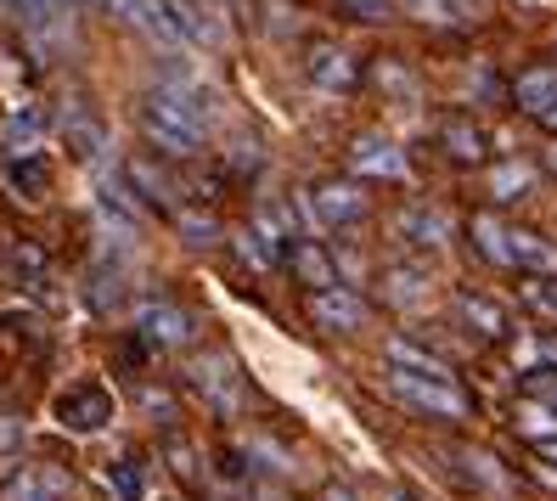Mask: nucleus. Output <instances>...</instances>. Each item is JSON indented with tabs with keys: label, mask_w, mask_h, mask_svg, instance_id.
<instances>
[{
	"label": "nucleus",
	"mask_w": 557,
	"mask_h": 501,
	"mask_svg": "<svg viewBox=\"0 0 557 501\" xmlns=\"http://www.w3.org/2000/svg\"><path fill=\"white\" fill-rule=\"evenodd\" d=\"M507 237H512V265H523V271H535V277L557 271V248L541 231H507Z\"/></svg>",
	"instance_id": "23"
},
{
	"label": "nucleus",
	"mask_w": 557,
	"mask_h": 501,
	"mask_svg": "<svg viewBox=\"0 0 557 501\" xmlns=\"http://www.w3.org/2000/svg\"><path fill=\"white\" fill-rule=\"evenodd\" d=\"M400 7L422 23H456L462 17V0H400Z\"/></svg>",
	"instance_id": "31"
},
{
	"label": "nucleus",
	"mask_w": 557,
	"mask_h": 501,
	"mask_svg": "<svg viewBox=\"0 0 557 501\" xmlns=\"http://www.w3.org/2000/svg\"><path fill=\"white\" fill-rule=\"evenodd\" d=\"M512 102L530 113V119H546L557 108V62H541V69H523L512 80Z\"/></svg>",
	"instance_id": "16"
},
{
	"label": "nucleus",
	"mask_w": 557,
	"mask_h": 501,
	"mask_svg": "<svg viewBox=\"0 0 557 501\" xmlns=\"http://www.w3.org/2000/svg\"><path fill=\"white\" fill-rule=\"evenodd\" d=\"M136 119H141L152 147H163L170 158H191V152H203V142H209L214 90L203 80H191V85H152L136 102Z\"/></svg>",
	"instance_id": "1"
},
{
	"label": "nucleus",
	"mask_w": 557,
	"mask_h": 501,
	"mask_svg": "<svg viewBox=\"0 0 557 501\" xmlns=\"http://www.w3.org/2000/svg\"><path fill=\"white\" fill-rule=\"evenodd\" d=\"M62 142H69L79 158H102L108 152V124L96 113H85L79 96H69V108H62Z\"/></svg>",
	"instance_id": "13"
},
{
	"label": "nucleus",
	"mask_w": 557,
	"mask_h": 501,
	"mask_svg": "<svg viewBox=\"0 0 557 501\" xmlns=\"http://www.w3.org/2000/svg\"><path fill=\"white\" fill-rule=\"evenodd\" d=\"M163 12H170V23L181 28L186 46H214L225 35V23H220V12L209 7V0H163Z\"/></svg>",
	"instance_id": "12"
},
{
	"label": "nucleus",
	"mask_w": 557,
	"mask_h": 501,
	"mask_svg": "<svg viewBox=\"0 0 557 501\" xmlns=\"http://www.w3.org/2000/svg\"><path fill=\"white\" fill-rule=\"evenodd\" d=\"M163 456H170V474H175V479H186V485H198V479H203L198 451H191L186 433H163Z\"/></svg>",
	"instance_id": "27"
},
{
	"label": "nucleus",
	"mask_w": 557,
	"mask_h": 501,
	"mask_svg": "<svg viewBox=\"0 0 557 501\" xmlns=\"http://www.w3.org/2000/svg\"><path fill=\"white\" fill-rule=\"evenodd\" d=\"M175 225H181V237H186L191 248H209V243L220 237V225H214L209 215H198V209H175Z\"/></svg>",
	"instance_id": "30"
},
{
	"label": "nucleus",
	"mask_w": 557,
	"mask_h": 501,
	"mask_svg": "<svg viewBox=\"0 0 557 501\" xmlns=\"http://www.w3.org/2000/svg\"><path fill=\"white\" fill-rule=\"evenodd\" d=\"M372 209V197L360 192L355 181H321L310 186V220L315 225H355V220H367Z\"/></svg>",
	"instance_id": "6"
},
{
	"label": "nucleus",
	"mask_w": 557,
	"mask_h": 501,
	"mask_svg": "<svg viewBox=\"0 0 557 501\" xmlns=\"http://www.w3.org/2000/svg\"><path fill=\"white\" fill-rule=\"evenodd\" d=\"M0 7L28 28H57V23H69V12L79 7V0H0Z\"/></svg>",
	"instance_id": "22"
},
{
	"label": "nucleus",
	"mask_w": 557,
	"mask_h": 501,
	"mask_svg": "<svg viewBox=\"0 0 557 501\" xmlns=\"http://www.w3.org/2000/svg\"><path fill=\"white\" fill-rule=\"evenodd\" d=\"M541 124H546V130H557V108H552V113H546V119H541Z\"/></svg>",
	"instance_id": "42"
},
{
	"label": "nucleus",
	"mask_w": 557,
	"mask_h": 501,
	"mask_svg": "<svg viewBox=\"0 0 557 501\" xmlns=\"http://www.w3.org/2000/svg\"><path fill=\"white\" fill-rule=\"evenodd\" d=\"M440 147H445V158H456V163H479L484 158V130L473 124V119H445L440 124Z\"/></svg>",
	"instance_id": "20"
},
{
	"label": "nucleus",
	"mask_w": 557,
	"mask_h": 501,
	"mask_svg": "<svg viewBox=\"0 0 557 501\" xmlns=\"http://www.w3.org/2000/svg\"><path fill=\"white\" fill-rule=\"evenodd\" d=\"M141 406L147 412H158V417H170L175 406H170V394H163V389H141Z\"/></svg>",
	"instance_id": "39"
},
{
	"label": "nucleus",
	"mask_w": 557,
	"mask_h": 501,
	"mask_svg": "<svg viewBox=\"0 0 557 501\" xmlns=\"http://www.w3.org/2000/svg\"><path fill=\"white\" fill-rule=\"evenodd\" d=\"M462 467H468V479H479L484 490H502V485H507V474L496 467V456H484V451H468Z\"/></svg>",
	"instance_id": "32"
},
{
	"label": "nucleus",
	"mask_w": 557,
	"mask_h": 501,
	"mask_svg": "<svg viewBox=\"0 0 557 501\" xmlns=\"http://www.w3.org/2000/svg\"><path fill=\"white\" fill-rule=\"evenodd\" d=\"M518 433H530V440L552 445L557 440V412L541 406V400H523V406H518Z\"/></svg>",
	"instance_id": "28"
},
{
	"label": "nucleus",
	"mask_w": 557,
	"mask_h": 501,
	"mask_svg": "<svg viewBox=\"0 0 557 501\" xmlns=\"http://www.w3.org/2000/svg\"><path fill=\"white\" fill-rule=\"evenodd\" d=\"M46 136H51L46 108H17L7 124H0V152H7V163H28V158L46 152Z\"/></svg>",
	"instance_id": "7"
},
{
	"label": "nucleus",
	"mask_w": 557,
	"mask_h": 501,
	"mask_svg": "<svg viewBox=\"0 0 557 501\" xmlns=\"http://www.w3.org/2000/svg\"><path fill=\"white\" fill-rule=\"evenodd\" d=\"M186 383L198 389L214 412H237V400H243V372H237V361L225 355V350H203V355H191Z\"/></svg>",
	"instance_id": "5"
},
{
	"label": "nucleus",
	"mask_w": 557,
	"mask_h": 501,
	"mask_svg": "<svg viewBox=\"0 0 557 501\" xmlns=\"http://www.w3.org/2000/svg\"><path fill=\"white\" fill-rule=\"evenodd\" d=\"M90 209H96V225H102V237L119 243V248H136L141 243V209H136V192H124L119 181H96L90 186Z\"/></svg>",
	"instance_id": "4"
},
{
	"label": "nucleus",
	"mask_w": 557,
	"mask_h": 501,
	"mask_svg": "<svg viewBox=\"0 0 557 501\" xmlns=\"http://www.w3.org/2000/svg\"><path fill=\"white\" fill-rule=\"evenodd\" d=\"M383 355H388V372H411V378H445V383H450V366H445L434 350L411 344V339H388V344H383Z\"/></svg>",
	"instance_id": "18"
},
{
	"label": "nucleus",
	"mask_w": 557,
	"mask_h": 501,
	"mask_svg": "<svg viewBox=\"0 0 557 501\" xmlns=\"http://www.w3.org/2000/svg\"><path fill=\"white\" fill-rule=\"evenodd\" d=\"M287 271L299 277V282H305L310 293H326V288H338V259L326 254L321 243H310V237L287 248Z\"/></svg>",
	"instance_id": "15"
},
{
	"label": "nucleus",
	"mask_w": 557,
	"mask_h": 501,
	"mask_svg": "<svg viewBox=\"0 0 557 501\" xmlns=\"http://www.w3.org/2000/svg\"><path fill=\"white\" fill-rule=\"evenodd\" d=\"M523 400H541V406L557 412V372H552V366H535V372L523 378Z\"/></svg>",
	"instance_id": "33"
},
{
	"label": "nucleus",
	"mask_w": 557,
	"mask_h": 501,
	"mask_svg": "<svg viewBox=\"0 0 557 501\" xmlns=\"http://www.w3.org/2000/svg\"><path fill=\"white\" fill-rule=\"evenodd\" d=\"M326 501H349V496H344V490H333V496H326Z\"/></svg>",
	"instance_id": "44"
},
{
	"label": "nucleus",
	"mask_w": 557,
	"mask_h": 501,
	"mask_svg": "<svg viewBox=\"0 0 557 501\" xmlns=\"http://www.w3.org/2000/svg\"><path fill=\"white\" fill-rule=\"evenodd\" d=\"M12 181L23 186V197H35L46 181H51V170H46V158H28V163H12Z\"/></svg>",
	"instance_id": "34"
},
{
	"label": "nucleus",
	"mask_w": 557,
	"mask_h": 501,
	"mask_svg": "<svg viewBox=\"0 0 557 501\" xmlns=\"http://www.w3.org/2000/svg\"><path fill=\"white\" fill-rule=\"evenodd\" d=\"M546 462H557V440H552V445H546Z\"/></svg>",
	"instance_id": "43"
},
{
	"label": "nucleus",
	"mask_w": 557,
	"mask_h": 501,
	"mask_svg": "<svg viewBox=\"0 0 557 501\" xmlns=\"http://www.w3.org/2000/svg\"><path fill=\"white\" fill-rule=\"evenodd\" d=\"M541 361H552V366H557V339H541Z\"/></svg>",
	"instance_id": "40"
},
{
	"label": "nucleus",
	"mask_w": 557,
	"mask_h": 501,
	"mask_svg": "<svg viewBox=\"0 0 557 501\" xmlns=\"http://www.w3.org/2000/svg\"><path fill=\"white\" fill-rule=\"evenodd\" d=\"M17 271H23V282H28V288H40V282H46V254L23 243V248H17Z\"/></svg>",
	"instance_id": "36"
},
{
	"label": "nucleus",
	"mask_w": 557,
	"mask_h": 501,
	"mask_svg": "<svg viewBox=\"0 0 557 501\" xmlns=\"http://www.w3.org/2000/svg\"><path fill=\"white\" fill-rule=\"evenodd\" d=\"M349 17H367V23H383L388 12H395V0H344Z\"/></svg>",
	"instance_id": "38"
},
{
	"label": "nucleus",
	"mask_w": 557,
	"mask_h": 501,
	"mask_svg": "<svg viewBox=\"0 0 557 501\" xmlns=\"http://www.w3.org/2000/svg\"><path fill=\"white\" fill-rule=\"evenodd\" d=\"M124 277H129V248L102 243V254H96L90 277H85V298H90V310H113L119 298H124Z\"/></svg>",
	"instance_id": "8"
},
{
	"label": "nucleus",
	"mask_w": 557,
	"mask_h": 501,
	"mask_svg": "<svg viewBox=\"0 0 557 501\" xmlns=\"http://www.w3.org/2000/svg\"><path fill=\"white\" fill-rule=\"evenodd\" d=\"M372 80H377L388 96H400V102H411V96H417V80H411V69H400L395 57H383L377 69H372Z\"/></svg>",
	"instance_id": "29"
},
{
	"label": "nucleus",
	"mask_w": 557,
	"mask_h": 501,
	"mask_svg": "<svg viewBox=\"0 0 557 501\" xmlns=\"http://www.w3.org/2000/svg\"><path fill=\"white\" fill-rule=\"evenodd\" d=\"M17 440V423H0V445H12Z\"/></svg>",
	"instance_id": "41"
},
{
	"label": "nucleus",
	"mask_w": 557,
	"mask_h": 501,
	"mask_svg": "<svg viewBox=\"0 0 557 501\" xmlns=\"http://www.w3.org/2000/svg\"><path fill=\"white\" fill-rule=\"evenodd\" d=\"M383 298L388 305H422V298H429V271H422V265H388Z\"/></svg>",
	"instance_id": "21"
},
{
	"label": "nucleus",
	"mask_w": 557,
	"mask_h": 501,
	"mask_svg": "<svg viewBox=\"0 0 557 501\" xmlns=\"http://www.w3.org/2000/svg\"><path fill=\"white\" fill-rule=\"evenodd\" d=\"M124 175H129V186H136V192H141V204H152V209H163V215H170V209H175V197H170L175 186H170V181H163V175L152 170V163H129V170H124Z\"/></svg>",
	"instance_id": "26"
},
{
	"label": "nucleus",
	"mask_w": 557,
	"mask_h": 501,
	"mask_svg": "<svg viewBox=\"0 0 557 501\" xmlns=\"http://www.w3.org/2000/svg\"><path fill=\"white\" fill-rule=\"evenodd\" d=\"M523 298H530L535 310H552V316H557V282H552V277H535V282H523Z\"/></svg>",
	"instance_id": "35"
},
{
	"label": "nucleus",
	"mask_w": 557,
	"mask_h": 501,
	"mask_svg": "<svg viewBox=\"0 0 557 501\" xmlns=\"http://www.w3.org/2000/svg\"><path fill=\"white\" fill-rule=\"evenodd\" d=\"M473 243H479V254L484 259H496V265H512V237H507V225L496 220V215H473Z\"/></svg>",
	"instance_id": "25"
},
{
	"label": "nucleus",
	"mask_w": 557,
	"mask_h": 501,
	"mask_svg": "<svg viewBox=\"0 0 557 501\" xmlns=\"http://www.w3.org/2000/svg\"><path fill=\"white\" fill-rule=\"evenodd\" d=\"M349 170L372 175V181H400L406 175V152L388 136H355L349 142Z\"/></svg>",
	"instance_id": "11"
},
{
	"label": "nucleus",
	"mask_w": 557,
	"mask_h": 501,
	"mask_svg": "<svg viewBox=\"0 0 557 501\" xmlns=\"http://www.w3.org/2000/svg\"><path fill=\"white\" fill-rule=\"evenodd\" d=\"M305 74L321 85V90H349L355 85V57L344 51V46H310V57H305Z\"/></svg>",
	"instance_id": "17"
},
{
	"label": "nucleus",
	"mask_w": 557,
	"mask_h": 501,
	"mask_svg": "<svg viewBox=\"0 0 557 501\" xmlns=\"http://www.w3.org/2000/svg\"><path fill=\"white\" fill-rule=\"evenodd\" d=\"M530 186H535V170H530V163H518V158H507V163L490 170V197H496V204H512V197H523Z\"/></svg>",
	"instance_id": "24"
},
{
	"label": "nucleus",
	"mask_w": 557,
	"mask_h": 501,
	"mask_svg": "<svg viewBox=\"0 0 557 501\" xmlns=\"http://www.w3.org/2000/svg\"><path fill=\"white\" fill-rule=\"evenodd\" d=\"M546 163H552V170H557V147H552V152H546Z\"/></svg>",
	"instance_id": "45"
},
{
	"label": "nucleus",
	"mask_w": 557,
	"mask_h": 501,
	"mask_svg": "<svg viewBox=\"0 0 557 501\" xmlns=\"http://www.w3.org/2000/svg\"><path fill=\"white\" fill-rule=\"evenodd\" d=\"M237 254H243L248 265H259V271H271V265H276V254H271L265 243H259L253 231H243V237H237Z\"/></svg>",
	"instance_id": "37"
},
{
	"label": "nucleus",
	"mask_w": 557,
	"mask_h": 501,
	"mask_svg": "<svg viewBox=\"0 0 557 501\" xmlns=\"http://www.w3.org/2000/svg\"><path fill=\"white\" fill-rule=\"evenodd\" d=\"M456 310H462V321L479 332V339H507L512 332L507 310L496 305V298H484V293H456Z\"/></svg>",
	"instance_id": "19"
},
{
	"label": "nucleus",
	"mask_w": 557,
	"mask_h": 501,
	"mask_svg": "<svg viewBox=\"0 0 557 501\" xmlns=\"http://www.w3.org/2000/svg\"><path fill=\"white\" fill-rule=\"evenodd\" d=\"M395 237L411 243V248H445L450 220H445L440 209H429V204H406V209L395 215Z\"/></svg>",
	"instance_id": "14"
},
{
	"label": "nucleus",
	"mask_w": 557,
	"mask_h": 501,
	"mask_svg": "<svg viewBox=\"0 0 557 501\" xmlns=\"http://www.w3.org/2000/svg\"><path fill=\"white\" fill-rule=\"evenodd\" d=\"M136 332L147 344H158V350H181V344H191V316L181 305L147 298V305H136Z\"/></svg>",
	"instance_id": "9"
},
{
	"label": "nucleus",
	"mask_w": 557,
	"mask_h": 501,
	"mask_svg": "<svg viewBox=\"0 0 557 501\" xmlns=\"http://www.w3.org/2000/svg\"><path fill=\"white\" fill-rule=\"evenodd\" d=\"M51 417L62 428H74V433H102L113 423V394H108V383L79 378V383H69V389L51 400Z\"/></svg>",
	"instance_id": "3"
},
{
	"label": "nucleus",
	"mask_w": 557,
	"mask_h": 501,
	"mask_svg": "<svg viewBox=\"0 0 557 501\" xmlns=\"http://www.w3.org/2000/svg\"><path fill=\"white\" fill-rule=\"evenodd\" d=\"M310 321L326 327V332H355L367 327V298L349 293V288H326V293H310Z\"/></svg>",
	"instance_id": "10"
},
{
	"label": "nucleus",
	"mask_w": 557,
	"mask_h": 501,
	"mask_svg": "<svg viewBox=\"0 0 557 501\" xmlns=\"http://www.w3.org/2000/svg\"><path fill=\"white\" fill-rule=\"evenodd\" d=\"M388 389H395V400H406L411 412L422 417H440V423H462L473 406H468V394L456 389V378H411V372H388Z\"/></svg>",
	"instance_id": "2"
}]
</instances>
